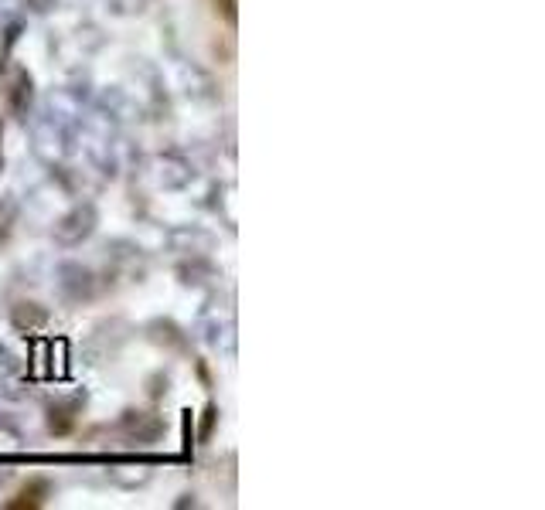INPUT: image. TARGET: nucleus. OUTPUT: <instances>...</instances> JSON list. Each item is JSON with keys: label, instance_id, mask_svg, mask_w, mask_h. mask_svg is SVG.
<instances>
[{"label": "nucleus", "instance_id": "nucleus-1", "mask_svg": "<svg viewBox=\"0 0 545 510\" xmlns=\"http://www.w3.org/2000/svg\"><path fill=\"white\" fill-rule=\"evenodd\" d=\"M31 136H35V153L45 160L48 167H58L69 160V153L75 150V133L72 126L65 123L62 116L52 113V109H41V113L31 119Z\"/></svg>", "mask_w": 545, "mask_h": 510}, {"label": "nucleus", "instance_id": "nucleus-2", "mask_svg": "<svg viewBox=\"0 0 545 510\" xmlns=\"http://www.w3.org/2000/svg\"><path fill=\"white\" fill-rule=\"evenodd\" d=\"M201 340H205L212 351L218 354H236V310L232 306H218L212 303L198 320Z\"/></svg>", "mask_w": 545, "mask_h": 510}, {"label": "nucleus", "instance_id": "nucleus-3", "mask_svg": "<svg viewBox=\"0 0 545 510\" xmlns=\"http://www.w3.org/2000/svg\"><path fill=\"white\" fill-rule=\"evenodd\" d=\"M96 221H99V215H96V208H92L89 201L72 204L69 215L58 218L55 242L62 245V249H75V245H82L92 232H96Z\"/></svg>", "mask_w": 545, "mask_h": 510}, {"label": "nucleus", "instance_id": "nucleus-4", "mask_svg": "<svg viewBox=\"0 0 545 510\" xmlns=\"http://www.w3.org/2000/svg\"><path fill=\"white\" fill-rule=\"evenodd\" d=\"M58 289L69 303H82V300H92L99 293V279L96 272L82 262H62L58 266Z\"/></svg>", "mask_w": 545, "mask_h": 510}, {"label": "nucleus", "instance_id": "nucleus-5", "mask_svg": "<svg viewBox=\"0 0 545 510\" xmlns=\"http://www.w3.org/2000/svg\"><path fill=\"white\" fill-rule=\"evenodd\" d=\"M120 429L127 432L133 442H140V446H154V442L161 439V432H164V422L157 419V415H150V412H127V415H123V422H120Z\"/></svg>", "mask_w": 545, "mask_h": 510}, {"label": "nucleus", "instance_id": "nucleus-6", "mask_svg": "<svg viewBox=\"0 0 545 510\" xmlns=\"http://www.w3.org/2000/svg\"><path fill=\"white\" fill-rule=\"evenodd\" d=\"M28 106H31V75L21 72L18 82H14V89H11V109L21 119H28Z\"/></svg>", "mask_w": 545, "mask_h": 510}, {"label": "nucleus", "instance_id": "nucleus-7", "mask_svg": "<svg viewBox=\"0 0 545 510\" xmlns=\"http://www.w3.org/2000/svg\"><path fill=\"white\" fill-rule=\"evenodd\" d=\"M82 408L79 398H72V402H65V405H52V432H69L72 425H75V412Z\"/></svg>", "mask_w": 545, "mask_h": 510}, {"label": "nucleus", "instance_id": "nucleus-8", "mask_svg": "<svg viewBox=\"0 0 545 510\" xmlns=\"http://www.w3.org/2000/svg\"><path fill=\"white\" fill-rule=\"evenodd\" d=\"M41 493H48V487H45V483H35L31 490H24V493H21V500H14V507H24V504L35 507V504H41V500H45Z\"/></svg>", "mask_w": 545, "mask_h": 510}, {"label": "nucleus", "instance_id": "nucleus-9", "mask_svg": "<svg viewBox=\"0 0 545 510\" xmlns=\"http://www.w3.org/2000/svg\"><path fill=\"white\" fill-rule=\"evenodd\" d=\"M14 215H18V204H14V201H4V204H0V235L11 232Z\"/></svg>", "mask_w": 545, "mask_h": 510}, {"label": "nucleus", "instance_id": "nucleus-10", "mask_svg": "<svg viewBox=\"0 0 545 510\" xmlns=\"http://www.w3.org/2000/svg\"><path fill=\"white\" fill-rule=\"evenodd\" d=\"M218 7H222L225 11V17H229V21H236V0H215Z\"/></svg>", "mask_w": 545, "mask_h": 510}, {"label": "nucleus", "instance_id": "nucleus-11", "mask_svg": "<svg viewBox=\"0 0 545 510\" xmlns=\"http://www.w3.org/2000/svg\"><path fill=\"white\" fill-rule=\"evenodd\" d=\"M28 7H35V11H48V7H55V0H24Z\"/></svg>", "mask_w": 545, "mask_h": 510}]
</instances>
